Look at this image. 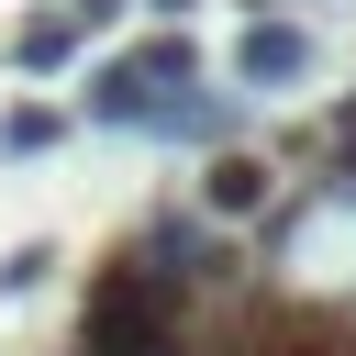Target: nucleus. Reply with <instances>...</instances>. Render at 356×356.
<instances>
[{"label": "nucleus", "mask_w": 356, "mask_h": 356, "mask_svg": "<svg viewBox=\"0 0 356 356\" xmlns=\"http://www.w3.org/2000/svg\"><path fill=\"white\" fill-rule=\"evenodd\" d=\"M78 345L89 356H189L200 345V300L167 289L134 245H111L89 267V289H78Z\"/></svg>", "instance_id": "nucleus-1"}, {"label": "nucleus", "mask_w": 356, "mask_h": 356, "mask_svg": "<svg viewBox=\"0 0 356 356\" xmlns=\"http://www.w3.org/2000/svg\"><path fill=\"white\" fill-rule=\"evenodd\" d=\"M122 245H134L167 289H189V300H234V278H245V267H234V234H222L211 211H156V222H134Z\"/></svg>", "instance_id": "nucleus-2"}, {"label": "nucleus", "mask_w": 356, "mask_h": 356, "mask_svg": "<svg viewBox=\"0 0 356 356\" xmlns=\"http://www.w3.org/2000/svg\"><path fill=\"white\" fill-rule=\"evenodd\" d=\"M267 200H278V167L245 156V145H211V167H200V211H211V222H256Z\"/></svg>", "instance_id": "nucleus-3"}, {"label": "nucleus", "mask_w": 356, "mask_h": 356, "mask_svg": "<svg viewBox=\"0 0 356 356\" xmlns=\"http://www.w3.org/2000/svg\"><path fill=\"white\" fill-rule=\"evenodd\" d=\"M234 78H245V89H289V78H312V33L256 11V22H245V44H234Z\"/></svg>", "instance_id": "nucleus-4"}, {"label": "nucleus", "mask_w": 356, "mask_h": 356, "mask_svg": "<svg viewBox=\"0 0 356 356\" xmlns=\"http://www.w3.org/2000/svg\"><path fill=\"white\" fill-rule=\"evenodd\" d=\"M67 56H78V11H33V22L11 33V67H33V78L67 67Z\"/></svg>", "instance_id": "nucleus-5"}, {"label": "nucleus", "mask_w": 356, "mask_h": 356, "mask_svg": "<svg viewBox=\"0 0 356 356\" xmlns=\"http://www.w3.org/2000/svg\"><path fill=\"white\" fill-rule=\"evenodd\" d=\"M134 78H145V89H200V44H189V33H145V44H134Z\"/></svg>", "instance_id": "nucleus-6"}, {"label": "nucleus", "mask_w": 356, "mask_h": 356, "mask_svg": "<svg viewBox=\"0 0 356 356\" xmlns=\"http://www.w3.org/2000/svg\"><path fill=\"white\" fill-rule=\"evenodd\" d=\"M67 134V111H44V100H22V111H0V156H44Z\"/></svg>", "instance_id": "nucleus-7"}, {"label": "nucleus", "mask_w": 356, "mask_h": 356, "mask_svg": "<svg viewBox=\"0 0 356 356\" xmlns=\"http://www.w3.org/2000/svg\"><path fill=\"white\" fill-rule=\"evenodd\" d=\"M256 356H356V334H334V323H289V312H278V334H267Z\"/></svg>", "instance_id": "nucleus-8"}, {"label": "nucleus", "mask_w": 356, "mask_h": 356, "mask_svg": "<svg viewBox=\"0 0 356 356\" xmlns=\"http://www.w3.org/2000/svg\"><path fill=\"white\" fill-rule=\"evenodd\" d=\"M67 11H78V22H111V11H122V0H67Z\"/></svg>", "instance_id": "nucleus-9"}, {"label": "nucleus", "mask_w": 356, "mask_h": 356, "mask_svg": "<svg viewBox=\"0 0 356 356\" xmlns=\"http://www.w3.org/2000/svg\"><path fill=\"white\" fill-rule=\"evenodd\" d=\"M67 356H89V345H67Z\"/></svg>", "instance_id": "nucleus-10"}, {"label": "nucleus", "mask_w": 356, "mask_h": 356, "mask_svg": "<svg viewBox=\"0 0 356 356\" xmlns=\"http://www.w3.org/2000/svg\"><path fill=\"white\" fill-rule=\"evenodd\" d=\"M256 11H267V0H256Z\"/></svg>", "instance_id": "nucleus-11"}]
</instances>
